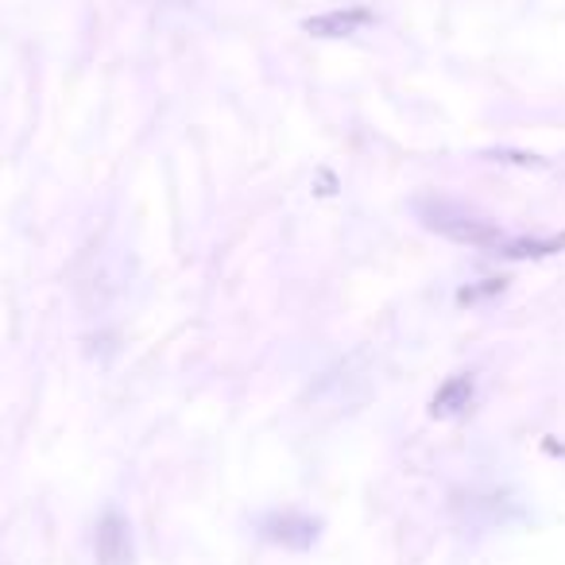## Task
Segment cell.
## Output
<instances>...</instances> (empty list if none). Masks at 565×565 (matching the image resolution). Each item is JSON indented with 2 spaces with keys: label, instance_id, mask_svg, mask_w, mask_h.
I'll use <instances>...</instances> for the list:
<instances>
[{
  "label": "cell",
  "instance_id": "obj_1",
  "mask_svg": "<svg viewBox=\"0 0 565 565\" xmlns=\"http://www.w3.org/2000/svg\"><path fill=\"white\" fill-rule=\"evenodd\" d=\"M415 217L423 221L430 233L446 236L454 244H469V248L480 252H500V244L508 241V233L500 228V221L484 217V213L469 210L465 202H454V198H441V194H423L411 202Z\"/></svg>",
  "mask_w": 565,
  "mask_h": 565
},
{
  "label": "cell",
  "instance_id": "obj_2",
  "mask_svg": "<svg viewBox=\"0 0 565 565\" xmlns=\"http://www.w3.org/2000/svg\"><path fill=\"white\" fill-rule=\"evenodd\" d=\"M256 531L264 534L267 542L282 546V550H310L318 542L322 523H318V519H310V515H302V511L287 508V511H267V515H259Z\"/></svg>",
  "mask_w": 565,
  "mask_h": 565
},
{
  "label": "cell",
  "instance_id": "obj_3",
  "mask_svg": "<svg viewBox=\"0 0 565 565\" xmlns=\"http://www.w3.org/2000/svg\"><path fill=\"white\" fill-rule=\"evenodd\" d=\"M94 550L97 565H132V526H128V519L117 508H109L97 519Z\"/></svg>",
  "mask_w": 565,
  "mask_h": 565
},
{
  "label": "cell",
  "instance_id": "obj_4",
  "mask_svg": "<svg viewBox=\"0 0 565 565\" xmlns=\"http://www.w3.org/2000/svg\"><path fill=\"white\" fill-rule=\"evenodd\" d=\"M372 20H376L372 17V9H364V4H349V9H333V12H326V17L307 20L302 28H307L310 35H318V40H345V35L369 28Z\"/></svg>",
  "mask_w": 565,
  "mask_h": 565
},
{
  "label": "cell",
  "instance_id": "obj_5",
  "mask_svg": "<svg viewBox=\"0 0 565 565\" xmlns=\"http://www.w3.org/2000/svg\"><path fill=\"white\" fill-rule=\"evenodd\" d=\"M472 395H477V380L469 376V372H461V376H449L446 384L434 392L430 399V415L434 418H454L461 415V411L472 407Z\"/></svg>",
  "mask_w": 565,
  "mask_h": 565
},
{
  "label": "cell",
  "instance_id": "obj_6",
  "mask_svg": "<svg viewBox=\"0 0 565 565\" xmlns=\"http://www.w3.org/2000/svg\"><path fill=\"white\" fill-rule=\"evenodd\" d=\"M562 248H565V233L562 236H508L495 256H503V259H542V256H554V252H562Z\"/></svg>",
  "mask_w": 565,
  "mask_h": 565
},
{
  "label": "cell",
  "instance_id": "obj_7",
  "mask_svg": "<svg viewBox=\"0 0 565 565\" xmlns=\"http://www.w3.org/2000/svg\"><path fill=\"white\" fill-rule=\"evenodd\" d=\"M503 287H508V279H503V275H492V279H480V282H472V287H461V291H457V302H461V307H472V302H484V299H492V295H500Z\"/></svg>",
  "mask_w": 565,
  "mask_h": 565
}]
</instances>
